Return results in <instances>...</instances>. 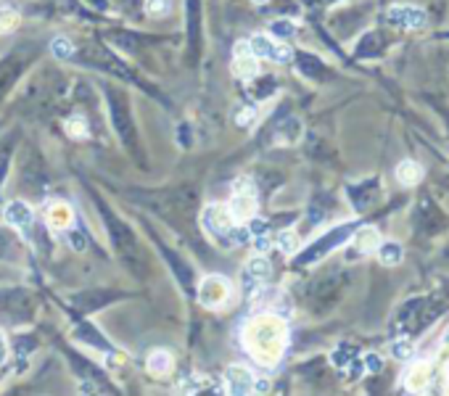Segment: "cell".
Masks as SVG:
<instances>
[{"label": "cell", "mask_w": 449, "mask_h": 396, "mask_svg": "<svg viewBox=\"0 0 449 396\" xmlns=\"http://www.w3.org/2000/svg\"><path fill=\"white\" fill-rule=\"evenodd\" d=\"M169 370H172V354L166 352V349H156V352L149 354V373L151 375L164 378Z\"/></svg>", "instance_id": "cell-14"}, {"label": "cell", "mask_w": 449, "mask_h": 396, "mask_svg": "<svg viewBox=\"0 0 449 396\" xmlns=\"http://www.w3.org/2000/svg\"><path fill=\"white\" fill-rule=\"evenodd\" d=\"M291 59H294L291 48H288V45H283V43H275V50H272L269 61H278V64H288Z\"/></svg>", "instance_id": "cell-26"}, {"label": "cell", "mask_w": 449, "mask_h": 396, "mask_svg": "<svg viewBox=\"0 0 449 396\" xmlns=\"http://www.w3.org/2000/svg\"><path fill=\"white\" fill-rule=\"evenodd\" d=\"M230 296V283L220 275H209L198 283V301L207 309H220Z\"/></svg>", "instance_id": "cell-3"}, {"label": "cell", "mask_w": 449, "mask_h": 396, "mask_svg": "<svg viewBox=\"0 0 449 396\" xmlns=\"http://www.w3.org/2000/svg\"><path fill=\"white\" fill-rule=\"evenodd\" d=\"M434 373L436 370L431 362H412L402 375L404 388H407L410 394H423V391H428V386L434 383Z\"/></svg>", "instance_id": "cell-4"}, {"label": "cell", "mask_w": 449, "mask_h": 396, "mask_svg": "<svg viewBox=\"0 0 449 396\" xmlns=\"http://www.w3.org/2000/svg\"><path fill=\"white\" fill-rule=\"evenodd\" d=\"M50 50H53V56H56L59 61H66V59L75 56V45L69 43L66 37H56V40L50 43Z\"/></svg>", "instance_id": "cell-20"}, {"label": "cell", "mask_w": 449, "mask_h": 396, "mask_svg": "<svg viewBox=\"0 0 449 396\" xmlns=\"http://www.w3.org/2000/svg\"><path fill=\"white\" fill-rule=\"evenodd\" d=\"M45 220H48V227H50V230H66V227L72 225V209L64 204V201H56V204L48 206Z\"/></svg>", "instance_id": "cell-11"}, {"label": "cell", "mask_w": 449, "mask_h": 396, "mask_svg": "<svg viewBox=\"0 0 449 396\" xmlns=\"http://www.w3.org/2000/svg\"><path fill=\"white\" fill-rule=\"evenodd\" d=\"M362 367H365V373H370V375L381 373V370H383V359H381V354L367 352L365 357H362Z\"/></svg>", "instance_id": "cell-24"}, {"label": "cell", "mask_w": 449, "mask_h": 396, "mask_svg": "<svg viewBox=\"0 0 449 396\" xmlns=\"http://www.w3.org/2000/svg\"><path fill=\"white\" fill-rule=\"evenodd\" d=\"M389 21L402 30H423L428 24V14L418 6H394L389 8Z\"/></svg>", "instance_id": "cell-5"}, {"label": "cell", "mask_w": 449, "mask_h": 396, "mask_svg": "<svg viewBox=\"0 0 449 396\" xmlns=\"http://www.w3.org/2000/svg\"><path fill=\"white\" fill-rule=\"evenodd\" d=\"M269 238H267V233L265 235H254V249L259 251V254H265V251H269Z\"/></svg>", "instance_id": "cell-30"}, {"label": "cell", "mask_w": 449, "mask_h": 396, "mask_svg": "<svg viewBox=\"0 0 449 396\" xmlns=\"http://www.w3.org/2000/svg\"><path fill=\"white\" fill-rule=\"evenodd\" d=\"M269 272H272V264L265 259V256H251L249 262H246V278L256 280V283H262V280L269 278Z\"/></svg>", "instance_id": "cell-16"}, {"label": "cell", "mask_w": 449, "mask_h": 396, "mask_svg": "<svg viewBox=\"0 0 449 396\" xmlns=\"http://www.w3.org/2000/svg\"><path fill=\"white\" fill-rule=\"evenodd\" d=\"M224 383L230 394H254V373L246 365H230L224 370Z\"/></svg>", "instance_id": "cell-6"}, {"label": "cell", "mask_w": 449, "mask_h": 396, "mask_svg": "<svg viewBox=\"0 0 449 396\" xmlns=\"http://www.w3.org/2000/svg\"><path fill=\"white\" fill-rule=\"evenodd\" d=\"M16 72H19V69H16L14 61H8V64H0V93L8 88L11 82H14Z\"/></svg>", "instance_id": "cell-25"}, {"label": "cell", "mask_w": 449, "mask_h": 396, "mask_svg": "<svg viewBox=\"0 0 449 396\" xmlns=\"http://www.w3.org/2000/svg\"><path fill=\"white\" fill-rule=\"evenodd\" d=\"M412 354H415V346H412L410 338H397V341H391V357H394V359H399V362H410Z\"/></svg>", "instance_id": "cell-18"}, {"label": "cell", "mask_w": 449, "mask_h": 396, "mask_svg": "<svg viewBox=\"0 0 449 396\" xmlns=\"http://www.w3.org/2000/svg\"><path fill=\"white\" fill-rule=\"evenodd\" d=\"M254 117H256V109H254V106H246V111H243V114H238V119H236V122H238L240 127H249Z\"/></svg>", "instance_id": "cell-29"}, {"label": "cell", "mask_w": 449, "mask_h": 396, "mask_svg": "<svg viewBox=\"0 0 449 396\" xmlns=\"http://www.w3.org/2000/svg\"><path fill=\"white\" fill-rule=\"evenodd\" d=\"M172 11V3L169 0H146V14L149 16H166Z\"/></svg>", "instance_id": "cell-22"}, {"label": "cell", "mask_w": 449, "mask_h": 396, "mask_svg": "<svg viewBox=\"0 0 449 396\" xmlns=\"http://www.w3.org/2000/svg\"><path fill=\"white\" fill-rule=\"evenodd\" d=\"M230 211L236 220H249L256 214V196L254 193H233V201H230Z\"/></svg>", "instance_id": "cell-9"}, {"label": "cell", "mask_w": 449, "mask_h": 396, "mask_svg": "<svg viewBox=\"0 0 449 396\" xmlns=\"http://www.w3.org/2000/svg\"><path fill=\"white\" fill-rule=\"evenodd\" d=\"M375 254H378V262L383 267H397V264L404 262V246L399 241H381Z\"/></svg>", "instance_id": "cell-10"}, {"label": "cell", "mask_w": 449, "mask_h": 396, "mask_svg": "<svg viewBox=\"0 0 449 396\" xmlns=\"http://www.w3.org/2000/svg\"><path fill=\"white\" fill-rule=\"evenodd\" d=\"M441 346H449V328L441 333Z\"/></svg>", "instance_id": "cell-34"}, {"label": "cell", "mask_w": 449, "mask_h": 396, "mask_svg": "<svg viewBox=\"0 0 449 396\" xmlns=\"http://www.w3.org/2000/svg\"><path fill=\"white\" fill-rule=\"evenodd\" d=\"M79 235H82V233H72V235H69V238H72V243H75V249H82V246H85V241H82Z\"/></svg>", "instance_id": "cell-32"}, {"label": "cell", "mask_w": 449, "mask_h": 396, "mask_svg": "<svg viewBox=\"0 0 449 396\" xmlns=\"http://www.w3.org/2000/svg\"><path fill=\"white\" fill-rule=\"evenodd\" d=\"M114 101H117V106L111 109V114H114V124H117V130H120L124 146H130V143H133V124H130V117L124 114V106L120 103V98H114Z\"/></svg>", "instance_id": "cell-15"}, {"label": "cell", "mask_w": 449, "mask_h": 396, "mask_svg": "<svg viewBox=\"0 0 449 396\" xmlns=\"http://www.w3.org/2000/svg\"><path fill=\"white\" fill-rule=\"evenodd\" d=\"M378 243H381V233L375 230L373 225L359 227L354 233V254H373L378 249Z\"/></svg>", "instance_id": "cell-12"}, {"label": "cell", "mask_w": 449, "mask_h": 396, "mask_svg": "<svg viewBox=\"0 0 449 396\" xmlns=\"http://www.w3.org/2000/svg\"><path fill=\"white\" fill-rule=\"evenodd\" d=\"M294 32H296V27H294L291 21H275V24H272V35H275V37H291Z\"/></svg>", "instance_id": "cell-27"}, {"label": "cell", "mask_w": 449, "mask_h": 396, "mask_svg": "<svg viewBox=\"0 0 449 396\" xmlns=\"http://www.w3.org/2000/svg\"><path fill=\"white\" fill-rule=\"evenodd\" d=\"M240 338H243L246 352L251 354L259 365L272 367V365L280 362V357H283V352H285V343H288V328H285L280 314L269 312V314L251 317L249 323L243 325Z\"/></svg>", "instance_id": "cell-1"}, {"label": "cell", "mask_w": 449, "mask_h": 396, "mask_svg": "<svg viewBox=\"0 0 449 396\" xmlns=\"http://www.w3.org/2000/svg\"><path fill=\"white\" fill-rule=\"evenodd\" d=\"M6 359V338H3V333H0V362Z\"/></svg>", "instance_id": "cell-33"}, {"label": "cell", "mask_w": 449, "mask_h": 396, "mask_svg": "<svg viewBox=\"0 0 449 396\" xmlns=\"http://www.w3.org/2000/svg\"><path fill=\"white\" fill-rule=\"evenodd\" d=\"M254 3H267V0H254Z\"/></svg>", "instance_id": "cell-35"}, {"label": "cell", "mask_w": 449, "mask_h": 396, "mask_svg": "<svg viewBox=\"0 0 449 396\" xmlns=\"http://www.w3.org/2000/svg\"><path fill=\"white\" fill-rule=\"evenodd\" d=\"M278 249L283 251V254H296V249H299V235L294 233V230H283V233L278 235Z\"/></svg>", "instance_id": "cell-21"}, {"label": "cell", "mask_w": 449, "mask_h": 396, "mask_svg": "<svg viewBox=\"0 0 449 396\" xmlns=\"http://www.w3.org/2000/svg\"><path fill=\"white\" fill-rule=\"evenodd\" d=\"M233 193H254L256 196V188L249 177H238V180L233 182Z\"/></svg>", "instance_id": "cell-28"}, {"label": "cell", "mask_w": 449, "mask_h": 396, "mask_svg": "<svg viewBox=\"0 0 449 396\" xmlns=\"http://www.w3.org/2000/svg\"><path fill=\"white\" fill-rule=\"evenodd\" d=\"M249 50L254 53L256 59H269L272 50H275V40L267 37V35H254V37L249 40Z\"/></svg>", "instance_id": "cell-17"}, {"label": "cell", "mask_w": 449, "mask_h": 396, "mask_svg": "<svg viewBox=\"0 0 449 396\" xmlns=\"http://www.w3.org/2000/svg\"><path fill=\"white\" fill-rule=\"evenodd\" d=\"M6 222L11 227H19V230H27L32 222H35V214H32V206L24 204V201H11L6 204Z\"/></svg>", "instance_id": "cell-8"}, {"label": "cell", "mask_w": 449, "mask_h": 396, "mask_svg": "<svg viewBox=\"0 0 449 396\" xmlns=\"http://www.w3.org/2000/svg\"><path fill=\"white\" fill-rule=\"evenodd\" d=\"M233 74L240 79H254L259 74V59L249 50V40H240L236 45V59H233Z\"/></svg>", "instance_id": "cell-7"}, {"label": "cell", "mask_w": 449, "mask_h": 396, "mask_svg": "<svg viewBox=\"0 0 449 396\" xmlns=\"http://www.w3.org/2000/svg\"><path fill=\"white\" fill-rule=\"evenodd\" d=\"M66 132H69L72 138H88V122L82 117L66 119Z\"/></svg>", "instance_id": "cell-23"}, {"label": "cell", "mask_w": 449, "mask_h": 396, "mask_svg": "<svg viewBox=\"0 0 449 396\" xmlns=\"http://www.w3.org/2000/svg\"><path fill=\"white\" fill-rule=\"evenodd\" d=\"M19 21H21L19 11L8 8V6L0 8V32H14L16 27H19Z\"/></svg>", "instance_id": "cell-19"}, {"label": "cell", "mask_w": 449, "mask_h": 396, "mask_svg": "<svg viewBox=\"0 0 449 396\" xmlns=\"http://www.w3.org/2000/svg\"><path fill=\"white\" fill-rule=\"evenodd\" d=\"M397 180L402 182L404 188H415L420 180H423V167L418 162H412V159H404L397 167Z\"/></svg>", "instance_id": "cell-13"}, {"label": "cell", "mask_w": 449, "mask_h": 396, "mask_svg": "<svg viewBox=\"0 0 449 396\" xmlns=\"http://www.w3.org/2000/svg\"><path fill=\"white\" fill-rule=\"evenodd\" d=\"M267 388H269L267 378H254V391H256V394H265Z\"/></svg>", "instance_id": "cell-31"}, {"label": "cell", "mask_w": 449, "mask_h": 396, "mask_svg": "<svg viewBox=\"0 0 449 396\" xmlns=\"http://www.w3.org/2000/svg\"><path fill=\"white\" fill-rule=\"evenodd\" d=\"M201 227H204V230H207L211 238L222 241L224 235H233V227H236V217H233L230 206L211 204V206H207V209L201 211Z\"/></svg>", "instance_id": "cell-2"}]
</instances>
